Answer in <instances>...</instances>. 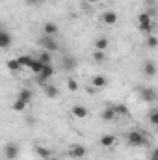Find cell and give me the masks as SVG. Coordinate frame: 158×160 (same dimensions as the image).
Segmentation results:
<instances>
[{"label": "cell", "instance_id": "33", "mask_svg": "<svg viewBox=\"0 0 158 160\" xmlns=\"http://www.w3.org/2000/svg\"><path fill=\"white\" fill-rule=\"evenodd\" d=\"M89 4H97V2H102V0H87Z\"/></svg>", "mask_w": 158, "mask_h": 160}, {"label": "cell", "instance_id": "26", "mask_svg": "<svg viewBox=\"0 0 158 160\" xmlns=\"http://www.w3.org/2000/svg\"><path fill=\"white\" fill-rule=\"evenodd\" d=\"M43 67H45V63H41L39 60H37V58H36V60H34V63H32V65H30V71H32V73H34V75H39L41 71H43Z\"/></svg>", "mask_w": 158, "mask_h": 160}, {"label": "cell", "instance_id": "6", "mask_svg": "<svg viewBox=\"0 0 158 160\" xmlns=\"http://www.w3.org/2000/svg\"><path fill=\"white\" fill-rule=\"evenodd\" d=\"M52 77H54V67H52V65H45V67H43V71L37 75V82H39L41 86H45V84H47V80L52 78Z\"/></svg>", "mask_w": 158, "mask_h": 160}, {"label": "cell", "instance_id": "11", "mask_svg": "<svg viewBox=\"0 0 158 160\" xmlns=\"http://www.w3.org/2000/svg\"><path fill=\"white\" fill-rule=\"evenodd\" d=\"M58 32H60V26L58 24H54V22H45L43 24V36H58Z\"/></svg>", "mask_w": 158, "mask_h": 160}, {"label": "cell", "instance_id": "22", "mask_svg": "<svg viewBox=\"0 0 158 160\" xmlns=\"http://www.w3.org/2000/svg\"><path fill=\"white\" fill-rule=\"evenodd\" d=\"M17 99H22V101H26L28 104L32 102V91L28 89V88H22L21 91H19V95H17Z\"/></svg>", "mask_w": 158, "mask_h": 160}, {"label": "cell", "instance_id": "31", "mask_svg": "<svg viewBox=\"0 0 158 160\" xmlns=\"http://www.w3.org/2000/svg\"><path fill=\"white\" fill-rule=\"evenodd\" d=\"M149 160H158V147L151 153V158H149Z\"/></svg>", "mask_w": 158, "mask_h": 160}, {"label": "cell", "instance_id": "23", "mask_svg": "<svg viewBox=\"0 0 158 160\" xmlns=\"http://www.w3.org/2000/svg\"><path fill=\"white\" fill-rule=\"evenodd\" d=\"M34 60H36V58H32V56H28V54H22V56H19V62H21V65H22V67H28V69H30V65L34 63Z\"/></svg>", "mask_w": 158, "mask_h": 160}, {"label": "cell", "instance_id": "28", "mask_svg": "<svg viewBox=\"0 0 158 160\" xmlns=\"http://www.w3.org/2000/svg\"><path fill=\"white\" fill-rule=\"evenodd\" d=\"M147 119H149V123H151V125H155V127H156V125H158V108L151 110V112L147 114Z\"/></svg>", "mask_w": 158, "mask_h": 160}, {"label": "cell", "instance_id": "25", "mask_svg": "<svg viewBox=\"0 0 158 160\" xmlns=\"http://www.w3.org/2000/svg\"><path fill=\"white\" fill-rule=\"evenodd\" d=\"M93 60H95L97 63L106 62V50H93Z\"/></svg>", "mask_w": 158, "mask_h": 160}, {"label": "cell", "instance_id": "29", "mask_svg": "<svg viewBox=\"0 0 158 160\" xmlns=\"http://www.w3.org/2000/svg\"><path fill=\"white\" fill-rule=\"evenodd\" d=\"M145 45L149 47V48H155V47H158V38L156 36H147V39H145Z\"/></svg>", "mask_w": 158, "mask_h": 160}, {"label": "cell", "instance_id": "36", "mask_svg": "<svg viewBox=\"0 0 158 160\" xmlns=\"http://www.w3.org/2000/svg\"><path fill=\"white\" fill-rule=\"evenodd\" d=\"M156 128H158V125H156Z\"/></svg>", "mask_w": 158, "mask_h": 160}, {"label": "cell", "instance_id": "19", "mask_svg": "<svg viewBox=\"0 0 158 160\" xmlns=\"http://www.w3.org/2000/svg\"><path fill=\"white\" fill-rule=\"evenodd\" d=\"M143 75H145V77H155V75H156V65H155V62H145V63H143Z\"/></svg>", "mask_w": 158, "mask_h": 160}, {"label": "cell", "instance_id": "2", "mask_svg": "<svg viewBox=\"0 0 158 160\" xmlns=\"http://www.w3.org/2000/svg\"><path fill=\"white\" fill-rule=\"evenodd\" d=\"M136 21H138L140 32H143L145 36H151V34H153V19H151L149 13H140Z\"/></svg>", "mask_w": 158, "mask_h": 160}, {"label": "cell", "instance_id": "1", "mask_svg": "<svg viewBox=\"0 0 158 160\" xmlns=\"http://www.w3.org/2000/svg\"><path fill=\"white\" fill-rule=\"evenodd\" d=\"M126 143L130 145V147H143V145H147V136L141 132V130H130L128 134H126Z\"/></svg>", "mask_w": 158, "mask_h": 160}, {"label": "cell", "instance_id": "8", "mask_svg": "<svg viewBox=\"0 0 158 160\" xmlns=\"http://www.w3.org/2000/svg\"><path fill=\"white\" fill-rule=\"evenodd\" d=\"M117 21H119V17H117L116 11H104V13L101 15V22L106 24V26H114Z\"/></svg>", "mask_w": 158, "mask_h": 160}, {"label": "cell", "instance_id": "35", "mask_svg": "<svg viewBox=\"0 0 158 160\" xmlns=\"http://www.w3.org/2000/svg\"><path fill=\"white\" fill-rule=\"evenodd\" d=\"M2 160H7V158H2Z\"/></svg>", "mask_w": 158, "mask_h": 160}, {"label": "cell", "instance_id": "17", "mask_svg": "<svg viewBox=\"0 0 158 160\" xmlns=\"http://www.w3.org/2000/svg\"><path fill=\"white\" fill-rule=\"evenodd\" d=\"M43 89H45V95H47L48 99H56V97L60 95L58 88H56V86H52V84H45V86H43Z\"/></svg>", "mask_w": 158, "mask_h": 160}, {"label": "cell", "instance_id": "5", "mask_svg": "<svg viewBox=\"0 0 158 160\" xmlns=\"http://www.w3.org/2000/svg\"><path fill=\"white\" fill-rule=\"evenodd\" d=\"M67 155H69L73 160H82L86 155H87V151H86V147H84V145L75 143V145H71V147L67 149Z\"/></svg>", "mask_w": 158, "mask_h": 160}, {"label": "cell", "instance_id": "32", "mask_svg": "<svg viewBox=\"0 0 158 160\" xmlns=\"http://www.w3.org/2000/svg\"><path fill=\"white\" fill-rule=\"evenodd\" d=\"M30 4H39V2H45V0H28Z\"/></svg>", "mask_w": 158, "mask_h": 160}, {"label": "cell", "instance_id": "27", "mask_svg": "<svg viewBox=\"0 0 158 160\" xmlns=\"http://www.w3.org/2000/svg\"><path fill=\"white\" fill-rule=\"evenodd\" d=\"M114 108H116V112H117V116H125V118H128V116H130V112H128V108H126V104H116Z\"/></svg>", "mask_w": 158, "mask_h": 160}, {"label": "cell", "instance_id": "7", "mask_svg": "<svg viewBox=\"0 0 158 160\" xmlns=\"http://www.w3.org/2000/svg\"><path fill=\"white\" fill-rule=\"evenodd\" d=\"M140 99L143 102H153V101H156V91L153 88H141L140 89Z\"/></svg>", "mask_w": 158, "mask_h": 160}, {"label": "cell", "instance_id": "10", "mask_svg": "<svg viewBox=\"0 0 158 160\" xmlns=\"http://www.w3.org/2000/svg\"><path fill=\"white\" fill-rule=\"evenodd\" d=\"M117 143V136L116 134H102L101 136V145L104 147V149H110V147H114Z\"/></svg>", "mask_w": 158, "mask_h": 160}, {"label": "cell", "instance_id": "12", "mask_svg": "<svg viewBox=\"0 0 158 160\" xmlns=\"http://www.w3.org/2000/svg\"><path fill=\"white\" fill-rule=\"evenodd\" d=\"M101 118H102L104 121H114L116 118H117V112H116V108H114V106H106V108H102Z\"/></svg>", "mask_w": 158, "mask_h": 160}, {"label": "cell", "instance_id": "4", "mask_svg": "<svg viewBox=\"0 0 158 160\" xmlns=\"http://www.w3.org/2000/svg\"><path fill=\"white\" fill-rule=\"evenodd\" d=\"M19 151H21L19 143H15V142H7V143L4 145V158L15 160L17 157H19Z\"/></svg>", "mask_w": 158, "mask_h": 160}, {"label": "cell", "instance_id": "18", "mask_svg": "<svg viewBox=\"0 0 158 160\" xmlns=\"http://www.w3.org/2000/svg\"><path fill=\"white\" fill-rule=\"evenodd\" d=\"M9 45H11V34L7 30H2L0 32V47L2 48H9Z\"/></svg>", "mask_w": 158, "mask_h": 160}, {"label": "cell", "instance_id": "30", "mask_svg": "<svg viewBox=\"0 0 158 160\" xmlns=\"http://www.w3.org/2000/svg\"><path fill=\"white\" fill-rule=\"evenodd\" d=\"M67 89H69V91H73V93H75V91H78V82H77L75 78H69V80H67Z\"/></svg>", "mask_w": 158, "mask_h": 160}, {"label": "cell", "instance_id": "15", "mask_svg": "<svg viewBox=\"0 0 158 160\" xmlns=\"http://www.w3.org/2000/svg\"><path fill=\"white\" fill-rule=\"evenodd\" d=\"M108 47H110V39L108 38L101 36V38L95 39V50H108Z\"/></svg>", "mask_w": 158, "mask_h": 160}, {"label": "cell", "instance_id": "13", "mask_svg": "<svg viewBox=\"0 0 158 160\" xmlns=\"http://www.w3.org/2000/svg\"><path fill=\"white\" fill-rule=\"evenodd\" d=\"M91 86L97 88V89H99V88H106V86H108V78H106L104 75H95V77L91 78Z\"/></svg>", "mask_w": 158, "mask_h": 160}, {"label": "cell", "instance_id": "20", "mask_svg": "<svg viewBox=\"0 0 158 160\" xmlns=\"http://www.w3.org/2000/svg\"><path fill=\"white\" fill-rule=\"evenodd\" d=\"M7 69H9L11 73H19V71L22 69V65H21V62H19V58L7 60Z\"/></svg>", "mask_w": 158, "mask_h": 160}, {"label": "cell", "instance_id": "21", "mask_svg": "<svg viewBox=\"0 0 158 160\" xmlns=\"http://www.w3.org/2000/svg\"><path fill=\"white\" fill-rule=\"evenodd\" d=\"M37 60H39L41 63H45V65H52V56H50L48 50H41L39 56H37Z\"/></svg>", "mask_w": 158, "mask_h": 160}, {"label": "cell", "instance_id": "3", "mask_svg": "<svg viewBox=\"0 0 158 160\" xmlns=\"http://www.w3.org/2000/svg\"><path fill=\"white\" fill-rule=\"evenodd\" d=\"M37 43H39V47L43 48V50H48V52L58 50V47H60V45H58V41L54 39L52 36H41Z\"/></svg>", "mask_w": 158, "mask_h": 160}, {"label": "cell", "instance_id": "34", "mask_svg": "<svg viewBox=\"0 0 158 160\" xmlns=\"http://www.w3.org/2000/svg\"><path fill=\"white\" fill-rule=\"evenodd\" d=\"M50 160H60V157H56V155H52V158Z\"/></svg>", "mask_w": 158, "mask_h": 160}, {"label": "cell", "instance_id": "9", "mask_svg": "<svg viewBox=\"0 0 158 160\" xmlns=\"http://www.w3.org/2000/svg\"><path fill=\"white\" fill-rule=\"evenodd\" d=\"M71 114H73L77 119H86V118L89 116V110H87L84 104H75V106L71 108Z\"/></svg>", "mask_w": 158, "mask_h": 160}, {"label": "cell", "instance_id": "24", "mask_svg": "<svg viewBox=\"0 0 158 160\" xmlns=\"http://www.w3.org/2000/svg\"><path fill=\"white\" fill-rule=\"evenodd\" d=\"M26 106H28V102L22 101V99H15V102H13V110H15V112H24Z\"/></svg>", "mask_w": 158, "mask_h": 160}, {"label": "cell", "instance_id": "16", "mask_svg": "<svg viewBox=\"0 0 158 160\" xmlns=\"http://www.w3.org/2000/svg\"><path fill=\"white\" fill-rule=\"evenodd\" d=\"M62 65H63L65 71H73V69H77V60H75L73 56H65V58L62 60Z\"/></svg>", "mask_w": 158, "mask_h": 160}, {"label": "cell", "instance_id": "14", "mask_svg": "<svg viewBox=\"0 0 158 160\" xmlns=\"http://www.w3.org/2000/svg\"><path fill=\"white\" fill-rule=\"evenodd\" d=\"M36 153H37V157L43 160H50L52 158V151L48 149V147H43V145H36Z\"/></svg>", "mask_w": 158, "mask_h": 160}]
</instances>
